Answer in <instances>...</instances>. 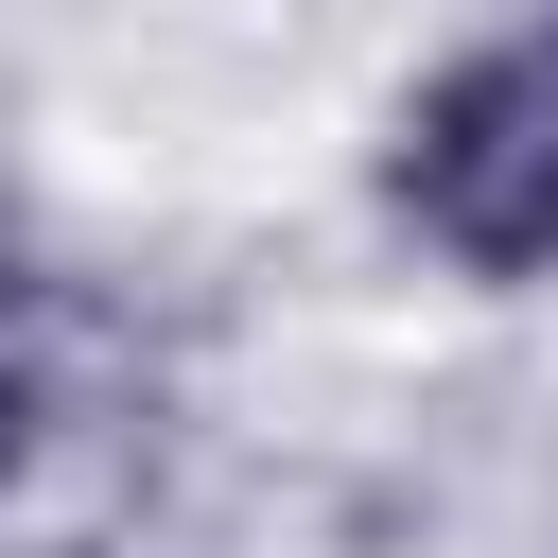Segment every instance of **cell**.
<instances>
[{
  "mask_svg": "<svg viewBox=\"0 0 558 558\" xmlns=\"http://www.w3.org/2000/svg\"><path fill=\"white\" fill-rule=\"evenodd\" d=\"M366 227L453 296H558V0L471 17L366 122Z\"/></svg>",
  "mask_w": 558,
  "mask_h": 558,
  "instance_id": "obj_1",
  "label": "cell"
},
{
  "mask_svg": "<svg viewBox=\"0 0 558 558\" xmlns=\"http://www.w3.org/2000/svg\"><path fill=\"white\" fill-rule=\"evenodd\" d=\"M52 453H70V331H52V296L0 262V506H35Z\"/></svg>",
  "mask_w": 558,
  "mask_h": 558,
  "instance_id": "obj_2",
  "label": "cell"
}]
</instances>
